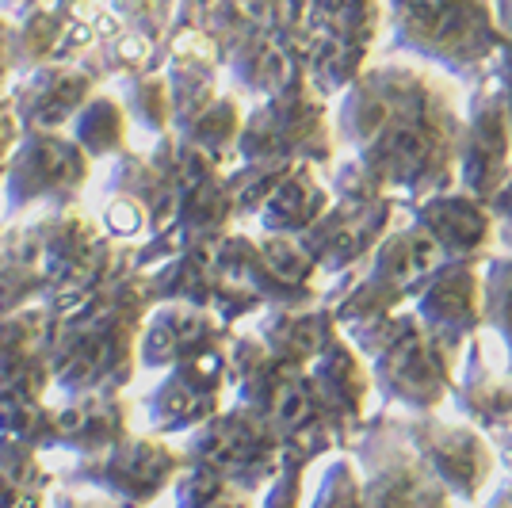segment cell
Instances as JSON below:
<instances>
[{
    "label": "cell",
    "instance_id": "cell-1",
    "mask_svg": "<svg viewBox=\"0 0 512 508\" xmlns=\"http://www.w3.org/2000/svg\"><path fill=\"white\" fill-rule=\"evenodd\" d=\"M379 360V375L390 390H398V398L417 405H428L432 398H440L444 379H448V363L436 352V344L425 329H417L413 321H398L394 333L383 337V344L375 348Z\"/></svg>",
    "mask_w": 512,
    "mask_h": 508
},
{
    "label": "cell",
    "instance_id": "cell-2",
    "mask_svg": "<svg viewBox=\"0 0 512 508\" xmlns=\"http://www.w3.org/2000/svg\"><path fill=\"white\" fill-rule=\"evenodd\" d=\"M375 233V214L371 207H341V214H321L318 222L310 226V237H306V253L314 264H325V268H341L348 260L371 245L367 237Z\"/></svg>",
    "mask_w": 512,
    "mask_h": 508
},
{
    "label": "cell",
    "instance_id": "cell-3",
    "mask_svg": "<svg viewBox=\"0 0 512 508\" xmlns=\"http://www.w3.org/2000/svg\"><path fill=\"white\" fill-rule=\"evenodd\" d=\"M417 226L436 241V249L444 253H470L486 241L490 233V218L486 211L470 199V195H444L436 203H428Z\"/></svg>",
    "mask_w": 512,
    "mask_h": 508
},
{
    "label": "cell",
    "instance_id": "cell-4",
    "mask_svg": "<svg viewBox=\"0 0 512 508\" xmlns=\"http://www.w3.org/2000/svg\"><path fill=\"white\" fill-rule=\"evenodd\" d=\"M509 149V134H505V115L501 107L490 100H478L474 119H470V138H467V184L478 191H490L501 184L505 172V153Z\"/></svg>",
    "mask_w": 512,
    "mask_h": 508
},
{
    "label": "cell",
    "instance_id": "cell-5",
    "mask_svg": "<svg viewBox=\"0 0 512 508\" xmlns=\"http://www.w3.org/2000/svg\"><path fill=\"white\" fill-rule=\"evenodd\" d=\"M425 318L432 321L436 333H448V337H463L474 329L478 321V302H474V276H470L463 264H451L444 272H436L432 287L425 291L421 302Z\"/></svg>",
    "mask_w": 512,
    "mask_h": 508
},
{
    "label": "cell",
    "instance_id": "cell-6",
    "mask_svg": "<svg viewBox=\"0 0 512 508\" xmlns=\"http://www.w3.org/2000/svg\"><path fill=\"white\" fill-rule=\"evenodd\" d=\"M211 340V321L199 310H165L146 340V360L165 367V363H184L203 356Z\"/></svg>",
    "mask_w": 512,
    "mask_h": 508
},
{
    "label": "cell",
    "instance_id": "cell-7",
    "mask_svg": "<svg viewBox=\"0 0 512 508\" xmlns=\"http://www.w3.org/2000/svg\"><path fill=\"white\" fill-rule=\"evenodd\" d=\"M321 214H325V195L306 169L283 176L264 199V222L272 230H306Z\"/></svg>",
    "mask_w": 512,
    "mask_h": 508
},
{
    "label": "cell",
    "instance_id": "cell-8",
    "mask_svg": "<svg viewBox=\"0 0 512 508\" xmlns=\"http://www.w3.org/2000/svg\"><path fill=\"white\" fill-rule=\"evenodd\" d=\"M436 260H440V249H436V241L421 226L406 233H394V237H386V245L375 253V279L406 291L413 279L432 272Z\"/></svg>",
    "mask_w": 512,
    "mask_h": 508
},
{
    "label": "cell",
    "instance_id": "cell-9",
    "mask_svg": "<svg viewBox=\"0 0 512 508\" xmlns=\"http://www.w3.org/2000/svg\"><path fill=\"white\" fill-rule=\"evenodd\" d=\"M318 371H329V375H337V382H321V390H325V398L333 402H360L363 398V371L356 367V356L344 348V344H333L325 356H321Z\"/></svg>",
    "mask_w": 512,
    "mask_h": 508
},
{
    "label": "cell",
    "instance_id": "cell-10",
    "mask_svg": "<svg viewBox=\"0 0 512 508\" xmlns=\"http://www.w3.org/2000/svg\"><path fill=\"white\" fill-rule=\"evenodd\" d=\"M119 138H123L119 107L107 104V100H96V104L85 111V119H81V142H85L92 153H107Z\"/></svg>",
    "mask_w": 512,
    "mask_h": 508
},
{
    "label": "cell",
    "instance_id": "cell-11",
    "mask_svg": "<svg viewBox=\"0 0 512 508\" xmlns=\"http://www.w3.org/2000/svg\"><path fill=\"white\" fill-rule=\"evenodd\" d=\"M490 302L497 329L512 340V260L509 264H497V276L490 283Z\"/></svg>",
    "mask_w": 512,
    "mask_h": 508
},
{
    "label": "cell",
    "instance_id": "cell-12",
    "mask_svg": "<svg viewBox=\"0 0 512 508\" xmlns=\"http://www.w3.org/2000/svg\"><path fill=\"white\" fill-rule=\"evenodd\" d=\"M497 211H505V214H512V188L505 191V195H497Z\"/></svg>",
    "mask_w": 512,
    "mask_h": 508
}]
</instances>
